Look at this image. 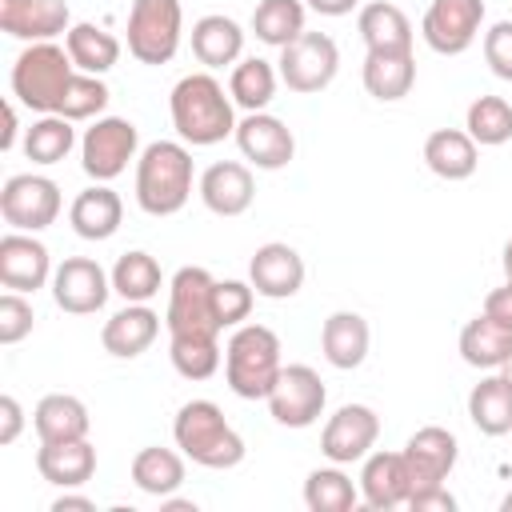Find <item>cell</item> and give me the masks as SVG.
Returning <instances> with one entry per match:
<instances>
[{
  "label": "cell",
  "mask_w": 512,
  "mask_h": 512,
  "mask_svg": "<svg viewBox=\"0 0 512 512\" xmlns=\"http://www.w3.org/2000/svg\"><path fill=\"white\" fill-rule=\"evenodd\" d=\"M168 108H172V124H176L180 140L192 148H208V144H220L224 136H236L232 100L224 96L220 80L208 72H192V76L176 80Z\"/></svg>",
  "instance_id": "6da1fadb"
},
{
  "label": "cell",
  "mask_w": 512,
  "mask_h": 512,
  "mask_svg": "<svg viewBox=\"0 0 512 512\" xmlns=\"http://www.w3.org/2000/svg\"><path fill=\"white\" fill-rule=\"evenodd\" d=\"M192 196V152L176 140H152L136 160V204L148 216H176Z\"/></svg>",
  "instance_id": "7a4b0ae2"
},
{
  "label": "cell",
  "mask_w": 512,
  "mask_h": 512,
  "mask_svg": "<svg viewBox=\"0 0 512 512\" xmlns=\"http://www.w3.org/2000/svg\"><path fill=\"white\" fill-rule=\"evenodd\" d=\"M172 436H176V448L200 468L220 472V468H236L244 460L240 432L224 420L220 404H212V400H188L172 420Z\"/></svg>",
  "instance_id": "3957f363"
},
{
  "label": "cell",
  "mask_w": 512,
  "mask_h": 512,
  "mask_svg": "<svg viewBox=\"0 0 512 512\" xmlns=\"http://www.w3.org/2000/svg\"><path fill=\"white\" fill-rule=\"evenodd\" d=\"M280 368V336L268 324H240L228 336L224 380L240 400H268Z\"/></svg>",
  "instance_id": "277c9868"
},
{
  "label": "cell",
  "mask_w": 512,
  "mask_h": 512,
  "mask_svg": "<svg viewBox=\"0 0 512 512\" xmlns=\"http://www.w3.org/2000/svg\"><path fill=\"white\" fill-rule=\"evenodd\" d=\"M72 76H76V64H72L68 48H60L52 40H40V44H28L12 64V96L24 108L48 116V112L60 108Z\"/></svg>",
  "instance_id": "5b68a950"
},
{
  "label": "cell",
  "mask_w": 512,
  "mask_h": 512,
  "mask_svg": "<svg viewBox=\"0 0 512 512\" xmlns=\"http://www.w3.org/2000/svg\"><path fill=\"white\" fill-rule=\"evenodd\" d=\"M184 36V8L180 0H132L128 12V52L140 64H168Z\"/></svg>",
  "instance_id": "8992f818"
},
{
  "label": "cell",
  "mask_w": 512,
  "mask_h": 512,
  "mask_svg": "<svg viewBox=\"0 0 512 512\" xmlns=\"http://www.w3.org/2000/svg\"><path fill=\"white\" fill-rule=\"evenodd\" d=\"M212 272L200 264H184L168 284V336H220L216 304H212Z\"/></svg>",
  "instance_id": "52a82bcc"
},
{
  "label": "cell",
  "mask_w": 512,
  "mask_h": 512,
  "mask_svg": "<svg viewBox=\"0 0 512 512\" xmlns=\"http://www.w3.org/2000/svg\"><path fill=\"white\" fill-rule=\"evenodd\" d=\"M136 148H140V132L132 120L100 116V120H92V128L80 140V168L96 184H108L128 168V160H136Z\"/></svg>",
  "instance_id": "ba28073f"
},
{
  "label": "cell",
  "mask_w": 512,
  "mask_h": 512,
  "mask_svg": "<svg viewBox=\"0 0 512 512\" xmlns=\"http://www.w3.org/2000/svg\"><path fill=\"white\" fill-rule=\"evenodd\" d=\"M276 64H280V68H276L280 80H284L292 92L308 96V92H320V88H328V84L336 80L340 48H336V40L324 36V32H300L292 44L280 48V60H276Z\"/></svg>",
  "instance_id": "9c48e42d"
},
{
  "label": "cell",
  "mask_w": 512,
  "mask_h": 512,
  "mask_svg": "<svg viewBox=\"0 0 512 512\" xmlns=\"http://www.w3.org/2000/svg\"><path fill=\"white\" fill-rule=\"evenodd\" d=\"M0 216L16 232H40L60 216V188L48 176L16 172L0 188Z\"/></svg>",
  "instance_id": "30bf717a"
},
{
  "label": "cell",
  "mask_w": 512,
  "mask_h": 512,
  "mask_svg": "<svg viewBox=\"0 0 512 512\" xmlns=\"http://www.w3.org/2000/svg\"><path fill=\"white\" fill-rule=\"evenodd\" d=\"M324 400H328V392H324V380L316 376V368L288 364V368H280V376L268 392V412L284 428H308L320 420Z\"/></svg>",
  "instance_id": "8fae6325"
},
{
  "label": "cell",
  "mask_w": 512,
  "mask_h": 512,
  "mask_svg": "<svg viewBox=\"0 0 512 512\" xmlns=\"http://www.w3.org/2000/svg\"><path fill=\"white\" fill-rule=\"evenodd\" d=\"M480 24H484V0H432L420 20V32L432 52L460 56L472 48Z\"/></svg>",
  "instance_id": "7c38bea8"
},
{
  "label": "cell",
  "mask_w": 512,
  "mask_h": 512,
  "mask_svg": "<svg viewBox=\"0 0 512 512\" xmlns=\"http://www.w3.org/2000/svg\"><path fill=\"white\" fill-rule=\"evenodd\" d=\"M108 292H112V276L92 256H68L52 272V300H56V308H64L72 316L100 312Z\"/></svg>",
  "instance_id": "4fadbf2b"
},
{
  "label": "cell",
  "mask_w": 512,
  "mask_h": 512,
  "mask_svg": "<svg viewBox=\"0 0 512 512\" xmlns=\"http://www.w3.org/2000/svg\"><path fill=\"white\" fill-rule=\"evenodd\" d=\"M376 436H380V416L368 404H344L328 416V424L320 432V452L332 464H352V460L368 456Z\"/></svg>",
  "instance_id": "5bb4252c"
},
{
  "label": "cell",
  "mask_w": 512,
  "mask_h": 512,
  "mask_svg": "<svg viewBox=\"0 0 512 512\" xmlns=\"http://www.w3.org/2000/svg\"><path fill=\"white\" fill-rule=\"evenodd\" d=\"M236 144L244 152V160H252L256 168L264 172H276L284 168L292 156H296V136L284 120L268 116V112H248L240 124H236Z\"/></svg>",
  "instance_id": "9a60e30c"
},
{
  "label": "cell",
  "mask_w": 512,
  "mask_h": 512,
  "mask_svg": "<svg viewBox=\"0 0 512 512\" xmlns=\"http://www.w3.org/2000/svg\"><path fill=\"white\" fill-rule=\"evenodd\" d=\"M248 284L256 288V296H268V300H288L300 292L304 284V260L292 244H280V240H268L252 252L248 260Z\"/></svg>",
  "instance_id": "2e32d148"
},
{
  "label": "cell",
  "mask_w": 512,
  "mask_h": 512,
  "mask_svg": "<svg viewBox=\"0 0 512 512\" xmlns=\"http://www.w3.org/2000/svg\"><path fill=\"white\" fill-rule=\"evenodd\" d=\"M52 276V256L48 248L28 236V232H8L0 236V284L12 292H36Z\"/></svg>",
  "instance_id": "e0dca14e"
},
{
  "label": "cell",
  "mask_w": 512,
  "mask_h": 512,
  "mask_svg": "<svg viewBox=\"0 0 512 512\" xmlns=\"http://www.w3.org/2000/svg\"><path fill=\"white\" fill-rule=\"evenodd\" d=\"M404 460L412 472V492L428 484H444V476L456 468V436L440 424L416 428L404 444Z\"/></svg>",
  "instance_id": "ac0fdd59"
},
{
  "label": "cell",
  "mask_w": 512,
  "mask_h": 512,
  "mask_svg": "<svg viewBox=\"0 0 512 512\" xmlns=\"http://www.w3.org/2000/svg\"><path fill=\"white\" fill-rule=\"evenodd\" d=\"M360 496L376 512H388V508L408 504V496H412V472H408L404 452H372L364 460V468H360Z\"/></svg>",
  "instance_id": "d6986e66"
},
{
  "label": "cell",
  "mask_w": 512,
  "mask_h": 512,
  "mask_svg": "<svg viewBox=\"0 0 512 512\" xmlns=\"http://www.w3.org/2000/svg\"><path fill=\"white\" fill-rule=\"evenodd\" d=\"M72 28L64 0H0V32L16 40H52Z\"/></svg>",
  "instance_id": "ffe728a7"
},
{
  "label": "cell",
  "mask_w": 512,
  "mask_h": 512,
  "mask_svg": "<svg viewBox=\"0 0 512 512\" xmlns=\"http://www.w3.org/2000/svg\"><path fill=\"white\" fill-rule=\"evenodd\" d=\"M252 196H256V180L236 160L208 164L204 176H200V200L216 216H240V212H248L252 208Z\"/></svg>",
  "instance_id": "44dd1931"
},
{
  "label": "cell",
  "mask_w": 512,
  "mask_h": 512,
  "mask_svg": "<svg viewBox=\"0 0 512 512\" xmlns=\"http://www.w3.org/2000/svg\"><path fill=\"white\" fill-rule=\"evenodd\" d=\"M156 336H160V316L148 304H128L116 316H108V324L100 332V344H104L108 356L132 360V356L148 352Z\"/></svg>",
  "instance_id": "7402d4cb"
},
{
  "label": "cell",
  "mask_w": 512,
  "mask_h": 512,
  "mask_svg": "<svg viewBox=\"0 0 512 512\" xmlns=\"http://www.w3.org/2000/svg\"><path fill=\"white\" fill-rule=\"evenodd\" d=\"M368 344H372V332H368V320L360 312H332L320 328V348H324V360L340 372H352L364 364L368 356Z\"/></svg>",
  "instance_id": "603a6c76"
},
{
  "label": "cell",
  "mask_w": 512,
  "mask_h": 512,
  "mask_svg": "<svg viewBox=\"0 0 512 512\" xmlns=\"http://www.w3.org/2000/svg\"><path fill=\"white\" fill-rule=\"evenodd\" d=\"M68 220L80 240H108V236H116V228L124 220V204L108 184H92L72 200Z\"/></svg>",
  "instance_id": "cb8c5ba5"
},
{
  "label": "cell",
  "mask_w": 512,
  "mask_h": 512,
  "mask_svg": "<svg viewBox=\"0 0 512 512\" xmlns=\"http://www.w3.org/2000/svg\"><path fill=\"white\" fill-rule=\"evenodd\" d=\"M36 468L48 484L56 488H80L92 480L96 472V448L84 440H60V444H40L36 452Z\"/></svg>",
  "instance_id": "d4e9b609"
},
{
  "label": "cell",
  "mask_w": 512,
  "mask_h": 512,
  "mask_svg": "<svg viewBox=\"0 0 512 512\" xmlns=\"http://www.w3.org/2000/svg\"><path fill=\"white\" fill-rule=\"evenodd\" d=\"M88 408L84 400L68 396V392H48L36 408H32V428L40 436V444H60V440H84L88 436Z\"/></svg>",
  "instance_id": "484cf974"
},
{
  "label": "cell",
  "mask_w": 512,
  "mask_h": 512,
  "mask_svg": "<svg viewBox=\"0 0 512 512\" xmlns=\"http://www.w3.org/2000/svg\"><path fill=\"white\" fill-rule=\"evenodd\" d=\"M244 52V28L232 20V16H200L192 24V56L204 64V68H224V64H236Z\"/></svg>",
  "instance_id": "4316f807"
},
{
  "label": "cell",
  "mask_w": 512,
  "mask_h": 512,
  "mask_svg": "<svg viewBox=\"0 0 512 512\" xmlns=\"http://www.w3.org/2000/svg\"><path fill=\"white\" fill-rule=\"evenodd\" d=\"M364 88L368 96L392 104V100H404L416 84V60L412 52H368L364 56Z\"/></svg>",
  "instance_id": "83f0119b"
},
{
  "label": "cell",
  "mask_w": 512,
  "mask_h": 512,
  "mask_svg": "<svg viewBox=\"0 0 512 512\" xmlns=\"http://www.w3.org/2000/svg\"><path fill=\"white\" fill-rule=\"evenodd\" d=\"M424 164L440 176V180H468L476 172V140L460 128H436L424 140Z\"/></svg>",
  "instance_id": "f1b7e54d"
},
{
  "label": "cell",
  "mask_w": 512,
  "mask_h": 512,
  "mask_svg": "<svg viewBox=\"0 0 512 512\" xmlns=\"http://www.w3.org/2000/svg\"><path fill=\"white\" fill-rule=\"evenodd\" d=\"M356 28H360L368 52H412V24H408V16H404L396 4H388V0L364 4Z\"/></svg>",
  "instance_id": "f546056e"
},
{
  "label": "cell",
  "mask_w": 512,
  "mask_h": 512,
  "mask_svg": "<svg viewBox=\"0 0 512 512\" xmlns=\"http://www.w3.org/2000/svg\"><path fill=\"white\" fill-rule=\"evenodd\" d=\"M468 416L484 436H508L512 432V380L504 372L484 376L468 392Z\"/></svg>",
  "instance_id": "4dcf8cb0"
},
{
  "label": "cell",
  "mask_w": 512,
  "mask_h": 512,
  "mask_svg": "<svg viewBox=\"0 0 512 512\" xmlns=\"http://www.w3.org/2000/svg\"><path fill=\"white\" fill-rule=\"evenodd\" d=\"M64 48H68L76 72H92V76H104V72L116 68V60H120V40H116L108 28L88 24V20H84V24H72V28L64 32Z\"/></svg>",
  "instance_id": "1f68e13d"
},
{
  "label": "cell",
  "mask_w": 512,
  "mask_h": 512,
  "mask_svg": "<svg viewBox=\"0 0 512 512\" xmlns=\"http://www.w3.org/2000/svg\"><path fill=\"white\" fill-rule=\"evenodd\" d=\"M460 356L472 368H504V360L512 356V328H504L480 312L460 332Z\"/></svg>",
  "instance_id": "d6a6232c"
},
{
  "label": "cell",
  "mask_w": 512,
  "mask_h": 512,
  "mask_svg": "<svg viewBox=\"0 0 512 512\" xmlns=\"http://www.w3.org/2000/svg\"><path fill=\"white\" fill-rule=\"evenodd\" d=\"M132 484L140 488V492H148V496H156V500H164V496H172L180 484H184V460H180V452H172V448H140L136 456H132Z\"/></svg>",
  "instance_id": "836d02e7"
},
{
  "label": "cell",
  "mask_w": 512,
  "mask_h": 512,
  "mask_svg": "<svg viewBox=\"0 0 512 512\" xmlns=\"http://www.w3.org/2000/svg\"><path fill=\"white\" fill-rule=\"evenodd\" d=\"M276 80H280V72H276L268 60L248 56V60H240V64L232 68V76H228V96H232V104H240L244 112H264V108L272 104V96H276Z\"/></svg>",
  "instance_id": "e575fe53"
},
{
  "label": "cell",
  "mask_w": 512,
  "mask_h": 512,
  "mask_svg": "<svg viewBox=\"0 0 512 512\" xmlns=\"http://www.w3.org/2000/svg\"><path fill=\"white\" fill-rule=\"evenodd\" d=\"M164 284L160 264L148 252H124L112 268V292L124 296L128 304H148Z\"/></svg>",
  "instance_id": "d590c367"
},
{
  "label": "cell",
  "mask_w": 512,
  "mask_h": 512,
  "mask_svg": "<svg viewBox=\"0 0 512 512\" xmlns=\"http://www.w3.org/2000/svg\"><path fill=\"white\" fill-rule=\"evenodd\" d=\"M252 32L272 48L292 44L304 32V0H260L252 12Z\"/></svg>",
  "instance_id": "8d00e7d4"
},
{
  "label": "cell",
  "mask_w": 512,
  "mask_h": 512,
  "mask_svg": "<svg viewBox=\"0 0 512 512\" xmlns=\"http://www.w3.org/2000/svg\"><path fill=\"white\" fill-rule=\"evenodd\" d=\"M464 132L484 144V148H500L512 140V104L504 96H476L468 104V116H464Z\"/></svg>",
  "instance_id": "74e56055"
},
{
  "label": "cell",
  "mask_w": 512,
  "mask_h": 512,
  "mask_svg": "<svg viewBox=\"0 0 512 512\" xmlns=\"http://www.w3.org/2000/svg\"><path fill=\"white\" fill-rule=\"evenodd\" d=\"M72 144H76L72 120L48 112V116H40V120L28 128V136H24V156H28L32 164H60V160L72 152Z\"/></svg>",
  "instance_id": "f35d334b"
},
{
  "label": "cell",
  "mask_w": 512,
  "mask_h": 512,
  "mask_svg": "<svg viewBox=\"0 0 512 512\" xmlns=\"http://www.w3.org/2000/svg\"><path fill=\"white\" fill-rule=\"evenodd\" d=\"M168 356L184 380H208L220 368V340L216 336H168Z\"/></svg>",
  "instance_id": "ab89813d"
},
{
  "label": "cell",
  "mask_w": 512,
  "mask_h": 512,
  "mask_svg": "<svg viewBox=\"0 0 512 512\" xmlns=\"http://www.w3.org/2000/svg\"><path fill=\"white\" fill-rule=\"evenodd\" d=\"M304 504L312 512H348L356 504V488L340 468H316L304 480Z\"/></svg>",
  "instance_id": "60d3db41"
},
{
  "label": "cell",
  "mask_w": 512,
  "mask_h": 512,
  "mask_svg": "<svg viewBox=\"0 0 512 512\" xmlns=\"http://www.w3.org/2000/svg\"><path fill=\"white\" fill-rule=\"evenodd\" d=\"M104 108H108V84L100 76H92V72H76L68 92H64V100H60V108H56V116L76 124V120H96Z\"/></svg>",
  "instance_id": "b9f144b4"
},
{
  "label": "cell",
  "mask_w": 512,
  "mask_h": 512,
  "mask_svg": "<svg viewBox=\"0 0 512 512\" xmlns=\"http://www.w3.org/2000/svg\"><path fill=\"white\" fill-rule=\"evenodd\" d=\"M212 304H216L220 328H236L240 320H248V312H252V304H256V288L244 284V280H216Z\"/></svg>",
  "instance_id": "7bdbcfd3"
},
{
  "label": "cell",
  "mask_w": 512,
  "mask_h": 512,
  "mask_svg": "<svg viewBox=\"0 0 512 512\" xmlns=\"http://www.w3.org/2000/svg\"><path fill=\"white\" fill-rule=\"evenodd\" d=\"M32 304L24 300V292H4L0 296V344H20L32 332Z\"/></svg>",
  "instance_id": "ee69618b"
},
{
  "label": "cell",
  "mask_w": 512,
  "mask_h": 512,
  "mask_svg": "<svg viewBox=\"0 0 512 512\" xmlns=\"http://www.w3.org/2000/svg\"><path fill=\"white\" fill-rule=\"evenodd\" d=\"M484 60L500 80H512V20H500L484 32Z\"/></svg>",
  "instance_id": "f6af8a7d"
},
{
  "label": "cell",
  "mask_w": 512,
  "mask_h": 512,
  "mask_svg": "<svg viewBox=\"0 0 512 512\" xmlns=\"http://www.w3.org/2000/svg\"><path fill=\"white\" fill-rule=\"evenodd\" d=\"M408 508L412 512H456V496L444 484H428V488H416L408 496Z\"/></svg>",
  "instance_id": "bcb514c9"
},
{
  "label": "cell",
  "mask_w": 512,
  "mask_h": 512,
  "mask_svg": "<svg viewBox=\"0 0 512 512\" xmlns=\"http://www.w3.org/2000/svg\"><path fill=\"white\" fill-rule=\"evenodd\" d=\"M20 428H24V408H20L16 396L4 392V396H0V444H16Z\"/></svg>",
  "instance_id": "7dc6e473"
},
{
  "label": "cell",
  "mask_w": 512,
  "mask_h": 512,
  "mask_svg": "<svg viewBox=\"0 0 512 512\" xmlns=\"http://www.w3.org/2000/svg\"><path fill=\"white\" fill-rule=\"evenodd\" d=\"M484 316H492L496 324L512 328V284H504V288H492V292L484 296Z\"/></svg>",
  "instance_id": "c3c4849f"
},
{
  "label": "cell",
  "mask_w": 512,
  "mask_h": 512,
  "mask_svg": "<svg viewBox=\"0 0 512 512\" xmlns=\"http://www.w3.org/2000/svg\"><path fill=\"white\" fill-rule=\"evenodd\" d=\"M312 12H320V16H348L360 0H304Z\"/></svg>",
  "instance_id": "681fc988"
},
{
  "label": "cell",
  "mask_w": 512,
  "mask_h": 512,
  "mask_svg": "<svg viewBox=\"0 0 512 512\" xmlns=\"http://www.w3.org/2000/svg\"><path fill=\"white\" fill-rule=\"evenodd\" d=\"M72 508H80V512H92L96 504H92L88 496H72V492H64V496H56V500H52V512H72Z\"/></svg>",
  "instance_id": "f907efd6"
},
{
  "label": "cell",
  "mask_w": 512,
  "mask_h": 512,
  "mask_svg": "<svg viewBox=\"0 0 512 512\" xmlns=\"http://www.w3.org/2000/svg\"><path fill=\"white\" fill-rule=\"evenodd\" d=\"M16 144V108L12 104H4V132H0V148L8 152Z\"/></svg>",
  "instance_id": "816d5d0a"
},
{
  "label": "cell",
  "mask_w": 512,
  "mask_h": 512,
  "mask_svg": "<svg viewBox=\"0 0 512 512\" xmlns=\"http://www.w3.org/2000/svg\"><path fill=\"white\" fill-rule=\"evenodd\" d=\"M164 508H168V512H196L192 500H172V496H164Z\"/></svg>",
  "instance_id": "f5cc1de1"
},
{
  "label": "cell",
  "mask_w": 512,
  "mask_h": 512,
  "mask_svg": "<svg viewBox=\"0 0 512 512\" xmlns=\"http://www.w3.org/2000/svg\"><path fill=\"white\" fill-rule=\"evenodd\" d=\"M500 264H504V280L512 284V240L504 244V260H500Z\"/></svg>",
  "instance_id": "db71d44e"
},
{
  "label": "cell",
  "mask_w": 512,
  "mask_h": 512,
  "mask_svg": "<svg viewBox=\"0 0 512 512\" xmlns=\"http://www.w3.org/2000/svg\"><path fill=\"white\" fill-rule=\"evenodd\" d=\"M500 512H512V492H508V496L500 500Z\"/></svg>",
  "instance_id": "11a10c76"
},
{
  "label": "cell",
  "mask_w": 512,
  "mask_h": 512,
  "mask_svg": "<svg viewBox=\"0 0 512 512\" xmlns=\"http://www.w3.org/2000/svg\"><path fill=\"white\" fill-rule=\"evenodd\" d=\"M500 372H504V376H508V380H512V356H508V360H504V368H500Z\"/></svg>",
  "instance_id": "9f6ffc18"
}]
</instances>
